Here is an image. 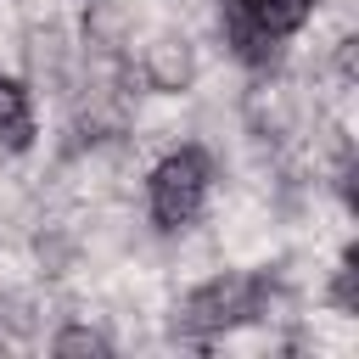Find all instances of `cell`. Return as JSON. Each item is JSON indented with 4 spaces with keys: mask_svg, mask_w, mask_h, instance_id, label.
Returning <instances> with one entry per match:
<instances>
[{
    "mask_svg": "<svg viewBox=\"0 0 359 359\" xmlns=\"http://www.w3.org/2000/svg\"><path fill=\"white\" fill-rule=\"evenodd\" d=\"M202 191H208V157L202 151H168L151 168V213H157V224H168V230L191 224L196 208H202Z\"/></svg>",
    "mask_w": 359,
    "mask_h": 359,
    "instance_id": "cell-1",
    "label": "cell"
},
{
    "mask_svg": "<svg viewBox=\"0 0 359 359\" xmlns=\"http://www.w3.org/2000/svg\"><path fill=\"white\" fill-rule=\"evenodd\" d=\"M247 314H252V280L219 275V280H208L202 292H191L180 325L196 331V337H208V331H224V325H236V320H247Z\"/></svg>",
    "mask_w": 359,
    "mask_h": 359,
    "instance_id": "cell-2",
    "label": "cell"
},
{
    "mask_svg": "<svg viewBox=\"0 0 359 359\" xmlns=\"http://www.w3.org/2000/svg\"><path fill=\"white\" fill-rule=\"evenodd\" d=\"M191 73H196V62H191V45H185V39H157V45H146V79H151L157 90H185Z\"/></svg>",
    "mask_w": 359,
    "mask_h": 359,
    "instance_id": "cell-3",
    "label": "cell"
},
{
    "mask_svg": "<svg viewBox=\"0 0 359 359\" xmlns=\"http://www.w3.org/2000/svg\"><path fill=\"white\" fill-rule=\"evenodd\" d=\"M28 73L45 90H67V45H62V34H50V28L28 34Z\"/></svg>",
    "mask_w": 359,
    "mask_h": 359,
    "instance_id": "cell-4",
    "label": "cell"
},
{
    "mask_svg": "<svg viewBox=\"0 0 359 359\" xmlns=\"http://www.w3.org/2000/svg\"><path fill=\"white\" fill-rule=\"evenodd\" d=\"M0 140H6L11 151H22V146L34 140V112H28V90H22V84H11V79H0Z\"/></svg>",
    "mask_w": 359,
    "mask_h": 359,
    "instance_id": "cell-5",
    "label": "cell"
},
{
    "mask_svg": "<svg viewBox=\"0 0 359 359\" xmlns=\"http://www.w3.org/2000/svg\"><path fill=\"white\" fill-rule=\"evenodd\" d=\"M241 11H247V22H258L264 34H292V28H303V17H309V6L314 0H236Z\"/></svg>",
    "mask_w": 359,
    "mask_h": 359,
    "instance_id": "cell-6",
    "label": "cell"
},
{
    "mask_svg": "<svg viewBox=\"0 0 359 359\" xmlns=\"http://www.w3.org/2000/svg\"><path fill=\"white\" fill-rule=\"evenodd\" d=\"M50 348H56L62 359H95V353H107V342H101L90 325H67V331H62Z\"/></svg>",
    "mask_w": 359,
    "mask_h": 359,
    "instance_id": "cell-7",
    "label": "cell"
},
{
    "mask_svg": "<svg viewBox=\"0 0 359 359\" xmlns=\"http://www.w3.org/2000/svg\"><path fill=\"white\" fill-rule=\"evenodd\" d=\"M331 297H337V309H348V314L359 309V269H353V252L342 258V269H337V292H331Z\"/></svg>",
    "mask_w": 359,
    "mask_h": 359,
    "instance_id": "cell-8",
    "label": "cell"
},
{
    "mask_svg": "<svg viewBox=\"0 0 359 359\" xmlns=\"http://www.w3.org/2000/svg\"><path fill=\"white\" fill-rule=\"evenodd\" d=\"M337 73H342V84H353V73H359V39L337 45Z\"/></svg>",
    "mask_w": 359,
    "mask_h": 359,
    "instance_id": "cell-9",
    "label": "cell"
}]
</instances>
